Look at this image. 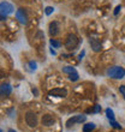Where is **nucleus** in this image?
<instances>
[{"mask_svg":"<svg viewBox=\"0 0 125 132\" xmlns=\"http://www.w3.org/2000/svg\"><path fill=\"white\" fill-rule=\"evenodd\" d=\"M107 76L113 79H122L125 76V70L120 66H112L107 70Z\"/></svg>","mask_w":125,"mask_h":132,"instance_id":"1","label":"nucleus"},{"mask_svg":"<svg viewBox=\"0 0 125 132\" xmlns=\"http://www.w3.org/2000/svg\"><path fill=\"white\" fill-rule=\"evenodd\" d=\"M80 43V40L75 34H69L65 40V48L67 51H73L77 48V46Z\"/></svg>","mask_w":125,"mask_h":132,"instance_id":"2","label":"nucleus"},{"mask_svg":"<svg viewBox=\"0 0 125 132\" xmlns=\"http://www.w3.org/2000/svg\"><path fill=\"white\" fill-rule=\"evenodd\" d=\"M25 122L31 129L36 127L38 124V118H37V115H36V113H34V112H27L25 113Z\"/></svg>","mask_w":125,"mask_h":132,"instance_id":"3","label":"nucleus"},{"mask_svg":"<svg viewBox=\"0 0 125 132\" xmlns=\"http://www.w3.org/2000/svg\"><path fill=\"white\" fill-rule=\"evenodd\" d=\"M87 120V117L85 115H75V117H72V118H70L67 121H66V127L67 129H70L72 125H75V124H82V122H84Z\"/></svg>","mask_w":125,"mask_h":132,"instance_id":"4","label":"nucleus"},{"mask_svg":"<svg viewBox=\"0 0 125 132\" xmlns=\"http://www.w3.org/2000/svg\"><path fill=\"white\" fill-rule=\"evenodd\" d=\"M49 96H54V97H66L67 96V90L64 88H54L48 93Z\"/></svg>","mask_w":125,"mask_h":132,"instance_id":"5","label":"nucleus"},{"mask_svg":"<svg viewBox=\"0 0 125 132\" xmlns=\"http://www.w3.org/2000/svg\"><path fill=\"white\" fill-rule=\"evenodd\" d=\"M56 118L53 117L52 114H45L42 115V119H41V122L42 125L46 126V127H51V126H53L54 124H56Z\"/></svg>","mask_w":125,"mask_h":132,"instance_id":"6","label":"nucleus"},{"mask_svg":"<svg viewBox=\"0 0 125 132\" xmlns=\"http://www.w3.org/2000/svg\"><path fill=\"white\" fill-rule=\"evenodd\" d=\"M0 13L3 14V16H6V14L9 13H12L13 12V6L11 5V4L6 3V1H1V4H0Z\"/></svg>","mask_w":125,"mask_h":132,"instance_id":"7","label":"nucleus"},{"mask_svg":"<svg viewBox=\"0 0 125 132\" xmlns=\"http://www.w3.org/2000/svg\"><path fill=\"white\" fill-rule=\"evenodd\" d=\"M59 24H58V22H56V21H53V22H51L49 23V25H48V31H49V35L52 36V37H54V36H57V35L59 34Z\"/></svg>","mask_w":125,"mask_h":132,"instance_id":"8","label":"nucleus"},{"mask_svg":"<svg viewBox=\"0 0 125 132\" xmlns=\"http://www.w3.org/2000/svg\"><path fill=\"white\" fill-rule=\"evenodd\" d=\"M16 18H17L19 23L22 24H27L28 23V17H27V13H25L24 9H18L16 11Z\"/></svg>","mask_w":125,"mask_h":132,"instance_id":"9","label":"nucleus"},{"mask_svg":"<svg viewBox=\"0 0 125 132\" xmlns=\"http://www.w3.org/2000/svg\"><path fill=\"white\" fill-rule=\"evenodd\" d=\"M12 93V87H11L9 83H3L1 87H0V94H1V97H6Z\"/></svg>","mask_w":125,"mask_h":132,"instance_id":"10","label":"nucleus"},{"mask_svg":"<svg viewBox=\"0 0 125 132\" xmlns=\"http://www.w3.org/2000/svg\"><path fill=\"white\" fill-rule=\"evenodd\" d=\"M89 45H90V47L93 48L94 52H96V53L100 52L101 49H102V45L97 41L96 38H90V40H89Z\"/></svg>","mask_w":125,"mask_h":132,"instance_id":"11","label":"nucleus"},{"mask_svg":"<svg viewBox=\"0 0 125 132\" xmlns=\"http://www.w3.org/2000/svg\"><path fill=\"white\" fill-rule=\"evenodd\" d=\"M95 127H96V125L94 122H87L83 125V132H91L93 130H95Z\"/></svg>","mask_w":125,"mask_h":132,"instance_id":"12","label":"nucleus"},{"mask_svg":"<svg viewBox=\"0 0 125 132\" xmlns=\"http://www.w3.org/2000/svg\"><path fill=\"white\" fill-rule=\"evenodd\" d=\"M62 72L66 73V75H71V73H75V72H77V71L72 66H65V67H62Z\"/></svg>","mask_w":125,"mask_h":132,"instance_id":"13","label":"nucleus"},{"mask_svg":"<svg viewBox=\"0 0 125 132\" xmlns=\"http://www.w3.org/2000/svg\"><path fill=\"white\" fill-rule=\"evenodd\" d=\"M106 115H107V118H108V120H110V121H111V120H114V119H115L114 112L112 111L111 108H107V109H106Z\"/></svg>","mask_w":125,"mask_h":132,"instance_id":"14","label":"nucleus"},{"mask_svg":"<svg viewBox=\"0 0 125 132\" xmlns=\"http://www.w3.org/2000/svg\"><path fill=\"white\" fill-rule=\"evenodd\" d=\"M49 43H51V46H52L53 48H60V47H61V43H60L59 41H57V40H54V38H51V41H49Z\"/></svg>","mask_w":125,"mask_h":132,"instance_id":"15","label":"nucleus"},{"mask_svg":"<svg viewBox=\"0 0 125 132\" xmlns=\"http://www.w3.org/2000/svg\"><path fill=\"white\" fill-rule=\"evenodd\" d=\"M69 79L72 80V82H77V80L80 79L78 72H75V73H71V75H69Z\"/></svg>","mask_w":125,"mask_h":132,"instance_id":"16","label":"nucleus"},{"mask_svg":"<svg viewBox=\"0 0 125 132\" xmlns=\"http://www.w3.org/2000/svg\"><path fill=\"white\" fill-rule=\"evenodd\" d=\"M89 112H91V113H99V112H101V106L96 104V106H94V108L93 109H90Z\"/></svg>","mask_w":125,"mask_h":132,"instance_id":"17","label":"nucleus"},{"mask_svg":"<svg viewBox=\"0 0 125 132\" xmlns=\"http://www.w3.org/2000/svg\"><path fill=\"white\" fill-rule=\"evenodd\" d=\"M110 122H111L112 127H114V129H122V126L119 125V124H118V122H117V121H115V120H111V121H110Z\"/></svg>","mask_w":125,"mask_h":132,"instance_id":"18","label":"nucleus"},{"mask_svg":"<svg viewBox=\"0 0 125 132\" xmlns=\"http://www.w3.org/2000/svg\"><path fill=\"white\" fill-rule=\"evenodd\" d=\"M53 11H54V9H53V7H51V6H47L45 9V12H46V14H47V16H49V14L52 13Z\"/></svg>","mask_w":125,"mask_h":132,"instance_id":"19","label":"nucleus"},{"mask_svg":"<svg viewBox=\"0 0 125 132\" xmlns=\"http://www.w3.org/2000/svg\"><path fill=\"white\" fill-rule=\"evenodd\" d=\"M119 91H120V94L123 95V97H124V100H125V85H120V87H119Z\"/></svg>","mask_w":125,"mask_h":132,"instance_id":"20","label":"nucleus"},{"mask_svg":"<svg viewBox=\"0 0 125 132\" xmlns=\"http://www.w3.org/2000/svg\"><path fill=\"white\" fill-rule=\"evenodd\" d=\"M29 66H30V69L31 70H36V63L35 61H29Z\"/></svg>","mask_w":125,"mask_h":132,"instance_id":"21","label":"nucleus"},{"mask_svg":"<svg viewBox=\"0 0 125 132\" xmlns=\"http://www.w3.org/2000/svg\"><path fill=\"white\" fill-rule=\"evenodd\" d=\"M119 10H122V6H120V5H118V6L115 7V10H114V14H118Z\"/></svg>","mask_w":125,"mask_h":132,"instance_id":"22","label":"nucleus"},{"mask_svg":"<svg viewBox=\"0 0 125 132\" xmlns=\"http://www.w3.org/2000/svg\"><path fill=\"white\" fill-rule=\"evenodd\" d=\"M31 91H33V94H35V95H36V96H37V95H38V93H37V89H35V88H33V89H31Z\"/></svg>","mask_w":125,"mask_h":132,"instance_id":"23","label":"nucleus"},{"mask_svg":"<svg viewBox=\"0 0 125 132\" xmlns=\"http://www.w3.org/2000/svg\"><path fill=\"white\" fill-rule=\"evenodd\" d=\"M84 54H85V52H84V51H83V52H82V53H81V54H80V56H78V59H80V60H82V58H83V56H84Z\"/></svg>","mask_w":125,"mask_h":132,"instance_id":"24","label":"nucleus"},{"mask_svg":"<svg viewBox=\"0 0 125 132\" xmlns=\"http://www.w3.org/2000/svg\"><path fill=\"white\" fill-rule=\"evenodd\" d=\"M51 53H52L53 55H56V54H57V53H56V51H53V49H51Z\"/></svg>","mask_w":125,"mask_h":132,"instance_id":"25","label":"nucleus"},{"mask_svg":"<svg viewBox=\"0 0 125 132\" xmlns=\"http://www.w3.org/2000/svg\"><path fill=\"white\" fill-rule=\"evenodd\" d=\"M9 132H16V131H13V130H11V129H10V130H9Z\"/></svg>","mask_w":125,"mask_h":132,"instance_id":"26","label":"nucleus"}]
</instances>
